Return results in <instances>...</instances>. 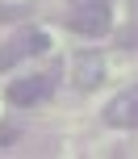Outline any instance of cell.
Instances as JSON below:
<instances>
[{
    "label": "cell",
    "instance_id": "7",
    "mask_svg": "<svg viewBox=\"0 0 138 159\" xmlns=\"http://www.w3.org/2000/svg\"><path fill=\"white\" fill-rule=\"evenodd\" d=\"M25 8H17V4H0V21H17Z\"/></svg>",
    "mask_w": 138,
    "mask_h": 159
},
{
    "label": "cell",
    "instance_id": "10",
    "mask_svg": "<svg viewBox=\"0 0 138 159\" xmlns=\"http://www.w3.org/2000/svg\"><path fill=\"white\" fill-rule=\"evenodd\" d=\"M130 13H134V21H138V0H130Z\"/></svg>",
    "mask_w": 138,
    "mask_h": 159
},
{
    "label": "cell",
    "instance_id": "4",
    "mask_svg": "<svg viewBox=\"0 0 138 159\" xmlns=\"http://www.w3.org/2000/svg\"><path fill=\"white\" fill-rule=\"evenodd\" d=\"M105 121L117 126V130H134L138 126V84L134 88H122V92L105 105Z\"/></svg>",
    "mask_w": 138,
    "mask_h": 159
},
{
    "label": "cell",
    "instance_id": "6",
    "mask_svg": "<svg viewBox=\"0 0 138 159\" xmlns=\"http://www.w3.org/2000/svg\"><path fill=\"white\" fill-rule=\"evenodd\" d=\"M117 46H126V50H138V21L130 25V30H122V34H117Z\"/></svg>",
    "mask_w": 138,
    "mask_h": 159
},
{
    "label": "cell",
    "instance_id": "8",
    "mask_svg": "<svg viewBox=\"0 0 138 159\" xmlns=\"http://www.w3.org/2000/svg\"><path fill=\"white\" fill-rule=\"evenodd\" d=\"M13 138H17V130H13V126H0V147H4V143H13Z\"/></svg>",
    "mask_w": 138,
    "mask_h": 159
},
{
    "label": "cell",
    "instance_id": "3",
    "mask_svg": "<svg viewBox=\"0 0 138 159\" xmlns=\"http://www.w3.org/2000/svg\"><path fill=\"white\" fill-rule=\"evenodd\" d=\"M50 92H55V75H21L8 84V101L17 109H33V105L50 101Z\"/></svg>",
    "mask_w": 138,
    "mask_h": 159
},
{
    "label": "cell",
    "instance_id": "5",
    "mask_svg": "<svg viewBox=\"0 0 138 159\" xmlns=\"http://www.w3.org/2000/svg\"><path fill=\"white\" fill-rule=\"evenodd\" d=\"M100 80H105V59L100 55H75L71 59V84L80 88V92L96 88Z\"/></svg>",
    "mask_w": 138,
    "mask_h": 159
},
{
    "label": "cell",
    "instance_id": "2",
    "mask_svg": "<svg viewBox=\"0 0 138 159\" xmlns=\"http://www.w3.org/2000/svg\"><path fill=\"white\" fill-rule=\"evenodd\" d=\"M67 30L84 34V38H100V34H109V30H113L109 4H71V13H67Z\"/></svg>",
    "mask_w": 138,
    "mask_h": 159
},
{
    "label": "cell",
    "instance_id": "9",
    "mask_svg": "<svg viewBox=\"0 0 138 159\" xmlns=\"http://www.w3.org/2000/svg\"><path fill=\"white\" fill-rule=\"evenodd\" d=\"M71 4H109V0H71Z\"/></svg>",
    "mask_w": 138,
    "mask_h": 159
},
{
    "label": "cell",
    "instance_id": "1",
    "mask_svg": "<svg viewBox=\"0 0 138 159\" xmlns=\"http://www.w3.org/2000/svg\"><path fill=\"white\" fill-rule=\"evenodd\" d=\"M42 50H50V34L46 30H21L13 42L0 46V71L17 67L21 59H29V55H42Z\"/></svg>",
    "mask_w": 138,
    "mask_h": 159
}]
</instances>
